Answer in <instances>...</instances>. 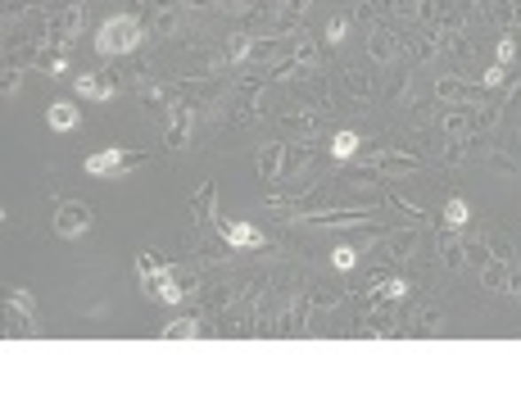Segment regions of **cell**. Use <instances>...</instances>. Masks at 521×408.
<instances>
[{
	"label": "cell",
	"mask_w": 521,
	"mask_h": 408,
	"mask_svg": "<svg viewBox=\"0 0 521 408\" xmlns=\"http://www.w3.org/2000/svg\"><path fill=\"white\" fill-rule=\"evenodd\" d=\"M471 109L476 105H439V132H445L449 141L467 137L471 132Z\"/></svg>",
	"instance_id": "obj_24"
},
{
	"label": "cell",
	"mask_w": 521,
	"mask_h": 408,
	"mask_svg": "<svg viewBox=\"0 0 521 408\" xmlns=\"http://www.w3.org/2000/svg\"><path fill=\"white\" fill-rule=\"evenodd\" d=\"M358 19H354V0H349V10H336L331 14V23H327V46H345V41H349V27H354Z\"/></svg>",
	"instance_id": "obj_33"
},
{
	"label": "cell",
	"mask_w": 521,
	"mask_h": 408,
	"mask_svg": "<svg viewBox=\"0 0 521 408\" xmlns=\"http://www.w3.org/2000/svg\"><path fill=\"white\" fill-rule=\"evenodd\" d=\"M486 169H494L503 177H521V159H512L503 145H486Z\"/></svg>",
	"instance_id": "obj_37"
},
{
	"label": "cell",
	"mask_w": 521,
	"mask_h": 408,
	"mask_svg": "<svg viewBox=\"0 0 521 408\" xmlns=\"http://www.w3.org/2000/svg\"><path fill=\"white\" fill-rule=\"evenodd\" d=\"M486 245H490V255H494V259H503V263H517V250H512V240H508L503 231H490V236H486Z\"/></svg>",
	"instance_id": "obj_46"
},
{
	"label": "cell",
	"mask_w": 521,
	"mask_h": 408,
	"mask_svg": "<svg viewBox=\"0 0 521 408\" xmlns=\"http://www.w3.org/2000/svg\"><path fill=\"white\" fill-rule=\"evenodd\" d=\"M177 5H182V10H191V14H195V10H214V0H177Z\"/></svg>",
	"instance_id": "obj_52"
},
{
	"label": "cell",
	"mask_w": 521,
	"mask_h": 408,
	"mask_svg": "<svg viewBox=\"0 0 521 408\" xmlns=\"http://www.w3.org/2000/svg\"><path fill=\"white\" fill-rule=\"evenodd\" d=\"M218 218V186L214 182H205L195 191V200H191V227L199 231V227H209Z\"/></svg>",
	"instance_id": "obj_23"
},
{
	"label": "cell",
	"mask_w": 521,
	"mask_h": 408,
	"mask_svg": "<svg viewBox=\"0 0 521 408\" xmlns=\"http://www.w3.org/2000/svg\"><path fill=\"white\" fill-rule=\"evenodd\" d=\"M503 114H512V118H521V82L508 91V100H503Z\"/></svg>",
	"instance_id": "obj_49"
},
{
	"label": "cell",
	"mask_w": 521,
	"mask_h": 408,
	"mask_svg": "<svg viewBox=\"0 0 521 408\" xmlns=\"http://www.w3.org/2000/svg\"><path fill=\"white\" fill-rule=\"evenodd\" d=\"M439 263H445L449 272H458V268L467 263V255H463V236H458V227H439Z\"/></svg>",
	"instance_id": "obj_28"
},
{
	"label": "cell",
	"mask_w": 521,
	"mask_h": 408,
	"mask_svg": "<svg viewBox=\"0 0 521 408\" xmlns=\"http://www.w3.org/2000/svg\"><path fill=\"white\" fill-rule=\"evenodd\" d=\"M291 96L304 100L308 109H331V91H327V68H317V73H304L291 82Z\"/></svg>",
	"instance_id": "obj_18"
},
{
	"label": "cell",
	"mask_w": 521,
	"mask_h": 408,
	"mask_svg": "<svg viewBox=\"0 0 521 408\" xmlns=\"http://www.w3.org/2000/svg\"><path fill=\"white\" fill-rule=\"evenodd\" d=\"M195 100H186V96H177V105L168 109V132H164V150L168 154H177V150H186L191 145V137H195Z\"/></svg>",
	"instance_id": "obj_8"
},
{
	"label": "cell",
	"mask_w": 521,
	"mask_h": 408,
	"mask_svg": "<svg viewBox=\"0 0 521 408\" xmlns=\"http://www.w3.org/2000/svg\"><path fill=\"white\" fill-rule=\"evenodd\" d=\"M517 59H521L517 32H499V41H494V64H517Z\"/></svg>",
	"instance_id": "obj_40"
},
{
	"label": "cell",
	"mask_w": 521,
	"mask_h": 408,
	"mask_svg": "<svg viewBox=\"0 0 521 408\" xmlns=\"http://www.w3.org/2000/svg\"><path fill=\"white\" fill-rule=\"evenodd\" d=\"M164 268H173V263L159 255V250H141L136 255V277H154V272H164Z\"/></svg>",
	"instance_id": "obj_43"
},
{
	"label": "cell",
	"mask_w": 521,
	"mask_h": 408,
	"mask_svg": "<svg viewBox=\"0 0 521 408\" xmlns=\"http://www.w3.org/2000/svg\"><path fill=\"white\" fill-rule=\"evenodd\" d=\"M36 73H46V77H64V73H68V51H59V46H42V55H36Z\"/></svg>",
	"instance_id": "obj_36"
},
{
	"label": "cell",
	"mask_w": 521,
	"mask_h": 408,
	"mask_svg": "<svg viewBox=\"0 0 521 408\" xmlns=\"http://www.w3.org/2000/svg\"><path fill=\"white\" fill-rule=\"evenodd\" d=\"M508 295H521V263L508 268Z\"/></svg>",
	"instance_id": "obj_51"
},
{
	"label": "cell",
	"mask_w": 521,
	"mask_h": 408,
	"mask_svg": "<svg viewBox=\"0 0 521 408\" xmlns=\"http://www.w3.org/2000/svg\"><path fill=\"white\" fill-rule=\"evenodd\" d=\"M358 145H363V137H358L354 128H340V132L331 137V145H327V154H331L336 163H349V159L358 154Z\"/></svg>",
	"instance_id": "obj_32"
},
{
	"label": "cell",
	"mask_w": 521,
	"mask_h": 408,
	"mask_svg": "<svg viewBox=\"0 0 521 408\" xmlns=\"http://www.w3.org/2000/svg\"><path fill=\"white\" fill-rule=\"evenodd\" d=\"M308 318H313V295L304 291V281H299V291H291L286 309L276 313V336H304Z\"/></svg>",
	"instance_id": "obj_10"
},
{
	"label": "cell",
	"mask_w": 521,
	"mask_h": 408,
	"mask_svg": "<svg viewBox=\"0 0 521 408\" xmlns=\"http://www.w3.org/2000/svg\"><path fill=\"white\" fill-rule=\"evenodd\" d=\"M205 332H209L205 318H199V313H186V318H177V322L164 326V341H195V336H205Z\"/></svg>",
	"instance_id": "obj_30"
},
{
	"label": "cell",
	"mask_w": 521,
	"mask_h": 408,
	"mask_svg": "<svg viewBox=\"0 0 521 408\" xmlns=\"http://www.w3.org/2000/svg\"><path fill=\"white\" fill-rule=\"evenodd\" d=\"M512 32L521 36V0H517V14H512Z\"/></svg>",
	"instance_id": "obj_53"
},
{
	"label": "cell",
	"mask_w": 521,
	"mask_h": 408,
	"mask_svg": "<svg viewBox=\"0 0 521 408\" xmlns=\"http://www.w3.org/2000/svg\"><path fill=\"white\" fill-rule=\"evenodd\" d=\"M32 313H36V300L32 291H23V286H14L10 300H5V332L10 336H27L32 332Z\"/></svg>",
	"instance_id": "obj_16"
},
{
	"label": "cell",
	"mask_w": 521,
	"mask_h": 408,
	"mask_svg": "<svg viewBox=\"0 0 521 408\" xmlns=\"http://www.w3.org/2000/svg\"><path fill=\"white\" fill-rule=\"evenodd\" d=\"M363 336H381V341H394V336H404V318L394 313V304H377L372 313H363Z\"/></svg>",
	"instance_id": "obj_20"
},
{
	"label": "cell",
	"mask_w": 521,
	"mask_h": 408,
	"mask_svg": "<svg viewBox=\"0 0 521 408\" xmlns=\"http://www.w3.org/2000/svg\"><path fill=\"white\" fill-rule=\"evenodd\" d=\"M494 91L486 82H471V77H458V73H439L435 77V100L439 105H486Z\"/></svg>",
	"instance_id": "obj_6"
},
{
	"label": "cell",
	"mask_w": 521,
	"mask_h": 408,
	"mask_svg": "<svg viewBox=\"0 0 521 408\" xmlns=\"http://www.w3.org/2000/svg\"><path fill=\"white\" fill-rule=\"evenodd\" d=\"M91 223H96V209H91V204H82V200H59V204H55V231H59L64 240L91 231Z\"/></svg>",
	"instance_id": "obj_12"
},
{
	"label": "cell",
	"mask_w": 521,
	"mask_h": 408,
	"mask_svg": "<svg viewBox=\"0 0 521 408\" xmlns=\"http://www.w3.org/2000/svg\"><path fill=\"white\" fill-rule=\"evenodd\" d=\"M227 68V59H222V46H214V51H186L182 59H177V77L182 82H205V77H218Z\"/></svg>",
	"instance_id": "obj_11"
},
{
	"label": "cell",
	"mask_w": 521,
	"mask_h": 408,
	"mask_svg": "<svg viewBox=\"0 0 521 408\" xmlns=\"http://www.w3.org/2000/svg\"><path fill=\"white\" fill-rule=\"evenodd\" d=\"M308 73H317V68H323V46H317V41H313V32H304L299 41H295V51H291Z\"/></svg>",
	"instance_id": "obj_38"
},
{
	"label": "cell",
	"mask_w": 521,
	"mask_h": 408,
	"mask_svg": "<svg viewBox=\"0 0 521 408\" xmlns=\"http://www.w3.org/2000/svg\"><path fill=\"white\" fill-rule=\"evenodd\" d=\"M141 41H145V23L136 14H109L96 32V55L100 59H123V55L141 51Z\"/></svg>",
	"instance_id": "obj_1"
},
{
	"label": "cell",
	"mask_w": 521,
	"mask_h": 408,
	"mask_svg": "<svg viewBox=\"0 0 521 408\" xmlns=\"http://www.w3.org/2000/svg\"><path fill=\"white\" fill-rule=\"evenodd\" d=\"M381 204H385V209L394 214V223H404V227H417V223H426V209H422V204L404 200V195H399L390 182L381 186Z\"/></svg>",
	"instance_id": "obj_21"
},
{
	"label": "cell",
	"mask_w": 521,
	"mask_h": 408,
	"mask_svg": "<svg viewBox=\"0 0 521 408\" xmlns=\"http://www.w3.org/2000/svg\"><path fill=\"white\" fill-rule=\"evenodd\" d=\"M381 218L377 214V204H340V209H313L299 218V227H313V231H327V227H363Z\"/></svg>",
	"instance_id": "obj_5"
},
{
	"label": "cell",
	"mask_w": 521,
	"mask_h": 408,
	"mask_svg": "<svg viewBox=\"0 0 521 408\" xmlns=\"http://www.w3.org/2000/svg\"><path fill=\"white\" fill-rule=\"evenodd\" d=\"M250 51H254V32H245V27H236V32L222 41V59H227L231 68L250 64Z\"/></svg>",
	"instance_id": "obj_27"
},
{
	"label": "cell",
	"mask_w": 521,
	"mask_h": 408,
	"mask_svg": "<svg viewBox=\"0 0 521 408\" xmlns=\"http://www.w3.org/2000/svg\"><path fill=\"white\" fill-rule=\"evenodd\" d=\"M150 163V150H132V145H105V150H91L82 159L87 177H123L132 169H145Z\"/></svg>",
	"instance_id": "obj_2"
},
{
	"label": "cell",
	"mask_w": 521,
	"mask_h": 408,
	"mask_svg": "<svg viewBox=\"0 0 521 408\" xmlns=\"http://www.w3.org/2000/svg\"><path fill=\"white\" fill-rule=\"evenodd\" d=\"M263 87H268V68H259V73H245V77H236V87H231V96H227V122H250L254 118V109H259V96H263Z\"/></svg>",
	"instance_id": "obj_4"
},
{
	"label": "cell",
	"mask_w": 521,
	"mask_h": 408,
	"mask_svg": "<svg viewBox=\"0 0 521 408\" xmlns=\"http://www.w3.org/2000/svg\"><path fill=\"white\" fill-rule=\"evenodd\" d=\"M19 82H23V68L19 64H5V68H0V96H14Z\"/></svg>",
	"instance_id": "obj_48"
},
{
	"label": "cell",
	"mask_w": 521,
	"mask_h": 408,
	"mask_svg": "<svg viewBox=\"0 0 521 408\" xmlns=\"http://www.w3.org/2000/svg\"><path fill=\"white\" fill-rule=\"evenodd\" d=\"M439 227H467V200L463 195H454V200H445V209H439Z\"/></svg>",
	"instance_id": "obj_39"
},
{
	"label": "cell",
	"mask_w": 521,
	"mask_h": 408,
	"mask_svg": "<svg viewBox=\"0 0 521 408\" xmlns=\"http://www.w3.org/2000/svg\"><path fill=\"white\" fill-rule=\"evenodd\" d=\"M82 23H87V5H59V10H51L46 46L73 51V46H77V32H82Z\"/></svg>",
	"instance_id": "obj_7"
},
{
	"label": "cell",
	"mask_w": 521,
	"mask_h": 408,
	"mask_svg": "<svg viewBox=\"0 0 521 408\" xmlns=\"http://www.w3.org/2000/svg\"><path fill=\"white\" fill-rule=\"evenodd\" d=\"M340 91H345L349 100H358V105H372V100L381 96V87H377V73H368L363 64H349V68H340Z\"/></svg>",
	"instance_id": "obj_17"
},
{
	"label": "cell",
	"mask_w": 521,
	"mask_h": 408,
	"mask_svg": "<svg viewBox=\"0 0 521 408\" xmlns=\"http://www.w3.org/2000/svg\"><path fill=\"white\" fill-rule=\"evenodd\" d=\"M399 51H404L399 32H394L385 19H377V23L368 27V59H372L377 68H385V64H394V59H399Z\"/></svg>",
	"instance_id": "obj_14"
},
{
	"label": "cell",
	"mask_w": 521,
	"mask_h": 408,
	"mask_svg": "<svg viewBox=\"0 0 521 408\" xmlns=\"http://www.w3.org/2000/svg\"><path fill=\"white\" fill-rule=\"evenodd\" d=\"M476 82H486L490 91H503L508 82H512V64H490L486 73H476Z\"/></svg>",
	"instance_id": "obj_42"
},
{
	"label": "cell",
	"mask_w": 521,
	"mask_h": 408,
	"mask_svg": "<svg viewBox=\"0 0 521 408\" xmlns=\"http://www.w3.org/2000/svg\"><path fill=\"white\" fill-rule=\"evenodd\" d=\"M317 159V150L308 145V141H286V159H282V177H276V182H295L304 169H308V163Z\"/></svg>",
	"instance_id": "obj_25"
},
{
	"label": "cell",
	"mask_w": 521,
	"mask_h": 408,
	"mask_svg": "<svg viewBox=\"0 0 521 408\" xmlns=\"http://www.w3.org/2000/svg\"><path fill=\"white\" fill-rule=\"evenodd\" d=\"M439 326H445V309H439L435 300H422V309L404 322V336H435Z\"/></svg>",
	"instance_id": "obj_22"
},
{
	"label": "cell",
	"mask_w": 521,
	"mask_h": 408,
	"mask_svg": "<svg viewBox=\"0 0 521 408\" xmlns=\"http://www.w3.org/2000/svg\"><path fill=\"white\" fill-rule=\"evenodd\" d=\"M182 27H186V10L177 5V0H154L150 19H145V32L164 41V36H177Z\"/></svg>",
	"instance_id": "obj_15"
},
{
	"label": "cell",
	"mask_w": 521,
	"mask_h": 408,
	"mask_svg": "<svg viewBox=\"0 0 521 408\" xmlns=\"http://www.w3.org/2000/svg\"><path fill=\"white\" fill-rule=\"evenodd\" d=\"M417 169H422V159L404 145H381V150H372L354 163V173H381V177H408Z\"/></svg>",
	"instance_id": "obj_3"
},
{
	"label": "cell",
	"mask_w": 521,
	"mask_h": 408,
	"mask_svg": "<svg viewBox=\"0 0 521 408\" xmlns=\"http://www.w3.org/2000/svg\"><path fill=\"white\" fill-rule=\"evenodd\" d=\"M214 227H218V236H222V245H231V250H268V236L254 227V223H240V218H214Z\"/></svg>",
	"instance_id": "obj_13"
},
{
	"label": "cell",
	"mask_w": 521,
	"mask_h": 408,
	"mask_svg": "<svg viewBox=\"0 0 521 408\" xmlns=\"http://www.w3.org/2000/svg\"><path fill=\"white\" fill-rule=\"evenodd\" d=\"M46 41H36V36H23L19 46L5 51V64H19V68H36V55H42Z\"/></svg>",
	"instance_id": "obj_34"
},
{
	"label": "cell",
	"mask_w": 521,
	"mask_h": 408,
	"mask_svg": "<svg viewBox=\"0 0 521 408\" xmlns=\"http://www.w3.org/2000/svg\"><path fill=\"white\" fill-rule=\"evenodd\" d=\"M331 268L336 272H354L358 268V245H336V250H331Z\"/></svg>",
	"instance_id": "obj_47"
},
{
	"label": "cell",
	"mask_w": 521,
	"mask_h": 408,
	"mask_svg": "<svg viewBox=\"0 0 521 408\" xmlns=\"http://www.w3.org/2000/svg\"><path fill=\"white\" fill-rule=\"evenodd\" d=\"M282 159H286V141H272L259 150V182H276L282 177Z\"/></svg>",
	"instance_id": "obj_29"
},
{
	"label": "cell",
	"mask_w": 521,
	"mask_h": 408,
	"mask_svg": "<svg viewBox=\"0 0 521 408\" xmlns=\"http://www.w3.org/2000/svg\"><path fill=\"white\" fill-rule=\"evenodd\" d=\"M308 295H313V309H336L340 304V291H331L327 281H308Z\"/></svg>",
	"instance_id": "obj_44"
},
{
	"label": "cell",
	"mask_w": 521,
	"mask_h": 408,
	"mask_svg": "<svg viewBox=\"0 0 521 408\" xmlns=\"http://www.w3.org/2000/svg\"><path fill=\"white\" fill-rule=\"evenodd\" d=\"M508 268L512 263H503V259H486V263H480V286H486V291H508Z\"/></svg>",
	"instance_id": "obj_35"
},
{
	"label": "cell",
	"mask_w": 521,
	"mask_h": 408,
	"mask_svg": "<svg viewBox=\"0 0 521 408\" xmlns=\"http://www.w3.org/2000/svg\"><path fill=\"white\" fill-rule=\"evenodd\" d=\"M417 250V227H404V231H390L381 236V255H390L394 263H408Z\"/></svg>",
	"instance_id": "obj_26"
},
{
	"label": "cell",
	"mask_w": 521,
	"mask_h": 408,
	"mask_svg": "<svg viewBox=\"0 0 521 408\" xmlns=\"http://www.w3.org/2000/svg\"><path fill=\"white\" fill-rule=\"evenodd\" d=\"M141 291H145V300H159V304H182L186 300V286H182V277L173 268L154 272V277H141Z\"/></svg>",
	"instance_id": "obj_19"
},
{
	"label": "cell",
	"mask_w": 521,
	"mask_h": 408,
	"mask_svg": "<svg viewBox=\"0 0 521 408\" xmlns=\"http://www.w3.org/2000/svg\"><path fill=\"white\" fill-rule=\"evenodd\" d=\"M323 122H327V109H286V114H276V132L286 137H299V141H313L317 132H323Z\"/></svg>",
	"instance_id": "obj_9"
},
{
	"label": "cell",
	"mask_w": 521,
	"mask_h": 408,
	"mask_svg": "<svg viewBox=\"0 0 521 408\" xmlns=\"http://www.w3.org/2000/svg\"><path fill=\"white\" fill-rule=\"evenodd\" d=\"M46 122H51L55 132H73L77 122H82V109H77L73 100H55V105L46 109Z\"/></svg>",
	"instance_id": "obj_31"
},
{
	"label": "cell",
	"mask_w": 521,
	"mask_h": 408,
	"mask_svg": "<svg viewBox=\"0 0 521 408\" xmlns=\"http://www.w3.org/2000/svg\"><path fill=\"white\" fill-rule=\"evenodd\" d=\"M73 91L82 96V100H100L105 82H100V73H77V77H73Z\"/></svg>",
	"instance_id": "obj_41"
},
{
	"label": "cell",
	"mask_w": 521,
	"mask_h": 408,
	"mask_svg": "<svg viewBox=\"0 0 521 408\" xmlns=\"http://www.w3.org/2000/svg\"><path fill=\"white\" fill-rule=\"evenodd\" d=\"M463 255H467V263H486L490 259V245H486V236H463Z\"/></svg>",
	"instance_id": "obj_45"
},
{
	"label": "cell",
	"mask_w": 521,
	"mask_h": 408,
	"mask_svg": "<svg viewBox=\"0 0 521 408\" xmlns=\"http://www.w3.org/2000/svg\"><path fill=\"white\" fill-rule=\"evenodd\" d=\"M282 10H286V14H295V19H304V14L313 10V0H282Z\"/></svg>",
	"instance_id": "obj_50"
}]
</instances>
